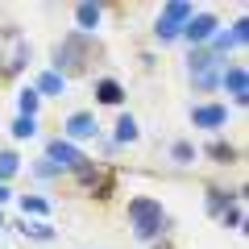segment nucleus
<instances>
[{
  "label": "nucleus",
  "mask_w": 249,
  "mask_h": 249,
  "mask_svg": "<svg viewBox=\"0 0 249 249\" xmlns=\"http://www.w3.org/2000/svg\"><path fill=\"white\" fill-rule=\"evenodd\" d=\"M21 232H29V237H54V229H46V224H34V220H29V224H21Z\"/></svg>",
  "instance_id": "nucleus-18"
},
{
  "label": "nucleus",
  "mask_w": 249,
  "mask_h": 249,
  "mask_svg": "<svg viewBox=\"0 0 249 249\" xmlns=\"http://www.w3.org/2000/svg\"><path fill=\"white\" fill-rule=\"evenodd\" d=\"M212 29H216V21H212V17H191V21H187V37H191V42L208 37Z\"/></svg>",
  "instance_id": "nucleus-8"
},
{
  "label": "nucleus",
  "mask_w": 249,
  "mask_h": 249,
  "mask_svg": "<svg viewBox=\"0 0 249 249\" xmlns=\"http://www.w3.org/2000/svg\"><path fill=\"white\" fill-rule=\"evenodd\" d=\"M137 137V121L133 116H121V121H116V142H133Z\"/></svg>",
  "instance_id": "nucleus-11"
},
{
  "label": "nucleus",
  "mask_w": 249,
  "mask_h": 249,
  "mask_svg": "<svg viewBox=\"0 0 249 249\" xmlns=\"http://www.w3.org/2000/svg\"><path fill=\"white\" fill-rule=\"evenodd\" d=\"M37 91H42V96H58V91H62V75L58 71H46L42 79H37Z\"/></svg>",
  "instance_id": "nucleus-9"
},
{
  "label": "nucleus",
  "mask_w": 249,
  "mask_h": 249,
  "mask_svg": "<svg viewBox=\"0 0 249 249\" xmlns=\"http://www.w3.org/2000/svg\"><path fill=\"white\" fill-rule=\"evenodd\" d=\"M129 220H133L137 237H154V232L162 229V208L154 204V199H133V204H129Z\"/></svg>",
  "instance_id": "nucleus-1"
},
{
  "label": "nucleus",
  "mask_w": 249,
  "mask_h": 249,
  "mask_svg": "<svg viewBox=\"0 0 249 249\" xmlns=\"http://www.w3.org/2000/svg\"><path fill=\"white\" fill-rule=\"evenodd\" d=\"M21 212H34V216H42V212H46V199H37V196L21 199Z\"/></svg>",
  "instance_id": "nucleus-17"
},
{
  "label": "nucleus",
  "mask_w": 249,
  "mask_h": 249,
  "mask_svg": "<svg viewBox=\"0 0 249 249\" xmlns=\"http://www.w3.org/2000/svg\"><path fill=\"white\" fill-rule=\"evenodd\" d=\"M13 133H17V137H34L37 133V129H34V116H21V121L13 124Z\"/></svg>",
  "instance_id": "nucleus-16"
},
{
  "label": "nucleus",
  "mask_w": 249,
  "mask_h": 249,
  "mask_svg": "<svg viewBox=\"0 0 249 249\" xmlns=\"http://www.w3.org/2000/svg\"><path fill=\"white\" fill-rule=\"evenodd\" d=\"M178 21H191V9H187V4H166V13L158 17V34L162 37H175L178 34Z\"/></svg>",
  "instance_id": "nucleus-3"
},
{
  "label": "nucleus",
  "mask_w": 249,
  "mask_h": 249,
  "mask_svg": "<svg viewBox=\"0 0 249 249\" xmlns=\"http://www.w3.org/2000/svg\"><path fill=\"white\" fill-rule=\"evenodd\" d=\"M67 133H71V137H96V116L75 112L71 121H67Z\"/></svg>",
  "instance_id": "nucleus-6"
},
{
  "label": "nucleus",
  "mask_w": 249,
  "mask_h": 249,
  "mask_svg": "<svg viewBox=\"0 0 249 249\" xmlns=\"http://www.w3.org/2000/svg\"><path fill=\"white\" fill-rule=\"evenodd\" d=\"M88 54H91V46L75 34V37H67V42L58 46V67L62 71H83V67H88Z\"/></svg>",
  "instance_id": "nucleus-2"
},
{
  "label": "nucleus",
  "mask_w": 249,
  "mask_h": 249,
  "mask_svg": "<svg viewBox=\"0 0 249 249\" xmlns=\"http://www.w3.org/2000/svg\"><path fill=\"white\" fill-rule=\"evenodd\" d=\"M50 158H54V166H83V154L75 150V145L58 142V137L50 142Z\"/></svg>",
  "instance_id": "nucleus-4"
},
{
  "label": "nucleus",
  "mask_w": 249,
  "mask_h": 249,
  "mask_svg": "<svg viewBox=\"0 0 249 249\" xmlns=\"http://www.w3.org/2000/svg\"><path fill=\"white\" fill-rule=\"evenodd\" d=\"M4 199H9V187H4V183H0V204H4Z\"/></svg>",
  "instance_id": "nucleus-20"
},
{
  "label": "nucleus",
  "mask_w": 249,
  "mask_h": 249,
  "mask_svg": "<svg viewBox=\"0 0 249 249\" xmlns=\"http://www.w3.org/2000/svg\"><path fill=\"white\" fill-rule=\"evenodd\" d=\"M191 158H196V150H191L187 142H178L175 145V162H191Z\"/></svg>",
  "instance_id": "nucleus-19"
},
{
  "label": "nucleus",
  "mask_w": 249,
  "mask_h": 249,
  "mask_svg": "<svg viewBox=\"0 0 249 249\" xmlns=\"http://www.w3.org/2000/svg\"><path fill=\"white\" fill-rule=\"evenodd\" d=\"M37 112V91H21V116H34Z\"/></svg>",
  "instance_id": "nucleus-15"
},
{
  "label": "nucleus",
  "mask_w": 249,
  "mask_h": 249,
  "mask_svg": "<svg viewBox=\"0 0 249 249\" xmlns=\"http://www.w3.org/2000/svg\"><path fill=\"white\" fill-rule=\"evenodd\" d=\"M212 158H216V162H237V150L224 145V142H216V145H212Z\"/></svg>",
  "instance_id": "nucleus-13"
},
{
  "label": "nucleus",
  "mask_w": 249,
  "mask_h": 249,
  "mask_svg": "<svg viewBox=\"0 0 249 249\" xmlns=\"http://www.w3.org/2000/svg\"><path fill=\"white\" fill-rule=\"evenodd\" d=\"M96 21H100L96 4H79V29H96Z\"/></svg>",
  "instance_id": "nucleus-12"
},
{
  "label": "nucleus",
  "mask_w": 249,
  "mask_h": 249,
  "mask_svg": "<svg viewBox=\"0 0 249 249\" xmlns=\"http://www.w3.org/2000/svg\"><path fill=\"white\" fill-rule=\"evenodd\" d=\"M96 96L104 100V104H121L124 91H121V83H116V79H100V83H96Z\"/></svg>",
  "instance_id": "nucleus-7"
},
{
  "label": "nucleus",
  "mask_w": 249,
  "mask_h": 249,
  "mask_svg": "<svg viewBox=\"0 0 249 249\" xmlns=\"http://www.w3.org/2000/svg\"><path fill=\"white\" fill-rule=\"evenodd\" d=\"M13 170H17V154H9V150H4V154H0V183H4V178H9Z\"/></svg>",
  "instance_id": "nucleus-14"
},
{
  "label": "nucleus",
  "mask_w": 249,
  "mask_h": 249,
  "mask_svg": "<svg viewBox=\"0 0 249 249\" xmlns=\"http://www.w3.org/2000/svg\"><path fill=\"white\" fill-rule=\"evenodd\" d=\"M220 79H229L232 96H237V100H245V71H241V67H232V71H224Z\"/></svg>",
  "instance_id": "nucleus-10"
},
{
  "label": "nucleus",
  "mask_w": 249,
  "mask_h": 249,
  "mask_svg": "<svg viewBox=\"0 0 249 249\" xmlns=\"http://www.w3.org/2000/svg\"><path fill=\"white\" fill-rule=\"evenodd\" d=\"M224 121H229V108H220V104H204V108H196V124H204V129H220Z\"/></svg>",
  "instance_id": "nucleus-5"
}]
</instances>
